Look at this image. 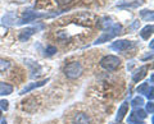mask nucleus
<instances>
[{"label": "nucleus", "instance_id": "a878e982", "mask_svg": "<svg viewBox=\"0 0 154 124\" xmlns=\"http://www.w3.org/2000/svg\"><path fill=\"white\" fill-rule=\"evenodd\" d=\"M139 26H140V22H139V21H135L132 25L130 26V30H135V28H137Z\"/></svg>", "mask_w": 154, "mask_h": 124}, {"label": "nucleus", "instance_id": "c85d7f7f", "mask_svg": "<svg viewBox=\"0 0 154 124\" xmlns=\"http://www.w3.org/2000/svg\"><path fill=\"white\" fill-rule=\"evenodd\" d=\"M153 42H154V41H150V49H152V50H153V46H154Z\"/></svg>", "mask_w": 154, "mask_h": 124}, {"label": "nucleus", "instance_id": "9d476101", "mask_svg": "<svg viewBox=\"0 0 154 124\" xmlns=\"http://www.w3.org/2000/svg\"><path fill=\"white\" fill-rule=\"evenodd\" d=\"M73 124H90V118L88 117V114L79 113L73 117Z\"/></svg>", "mask_w": 154, "mask_h": 124}, {"label": "nucleus", "instance_id": "a211bd4d", "mask_svg": "<svg viewBox=\"0 0 154 124\" xmlns=\"http://www.w3.org/2000/svg\"><path fill=\"white\" fill-rule=\"evenodd\" d=\"M143 104H144V99H143L141 96H136V97H135L132 101H131V105H132L134 108H140Z\"/></svg>", "mask_w": 154, "mask_h": 124}, {"label": "nucleus", "instance_id": "4be33fe9", "mask_svg": "<svg viewBox=\"0 0 154 124\" xmlns=\"http://www.w3.org/2000/svg\"><path fill=\"white\" fill-rule=\"evenodd\" d=\"M9 102L7 101V100H0V110H8L9 108Z\"/></svg>", "mask_w": 154, "mask_h": 124}, {"label": "nucleus", "instance_id": "f257e3e1", "mask_svg": "<svg viewBox=\"0 0 154 124\" xmlns=\"http://www.w3.org/2000/svg\"><path fill=\"white\" fill-rule=\"evenodd\" d=\"M121 31H122V25H119V23H113L108 30H105L103 32L102 36L95 40L94 45H100V44H104V42H108L109 40H112L113 37L118 36L119 33H121Z\"/></svg>", "mask_w": 154, "mask_h": 124}, {"label": "nucleus", "instance_id": "423d86ee", "mask_svg": "<svg viewBox=\"0 0 154 124\" xmlns=\"http://www.w3.org/2000/svg\"><path fill=\"white\" fill-rule=\"evenodd\" d=\"M48 82H49V78L42 79V81H38V82H32V83H28L27 86H25V87H23V88L21 90V92H19V95H25V93L30 92V91H32V90H35V88L42 87V86L46 84Z\"/></svg>", "mask_w": 154, "mask_h": 124}, {"label": "nucleus", "instance_id": "b1692460", "mask_svg": "<svg viewBox=\"0 0 154 124\" xmlns=\"http://www.w3.org/2000/svg\"><path fill=\"white\" fill-rule=\"evenodd\" d=\"M153 111H154V109H153V101H149L146 104V113L153 114Z\"/></svg>", "mask_w": 154, "mask_h": 124}, {"label": "nucleus", "instance_id": "ddd939ff", "mask_svg": "<svg viewBox=\"0 0 154 124\" xmlns=\"http://www.w3.org/2000/svg\"><path fill=\"white\" fill-rule=\"evenodd\" d=\"M153 30H154L153 25H148V26H145V27H144L143 30L140 31V36H141V39L148 40V39H149V36H152Z\"/></svg>", "mask_w": 154, "mask_h": 124}, {"label": "nucleus", "instance_id": "6e6552de", "mask_svg": "<svg viewBox=\"0 0 154 124\" xmlns=\"http://www.w3.org/2000/svg\"><path fill=\"white\" fill-rule=\"evenodd\" d=\"M38 28L37 27H30V28H25V30H22L21 32H19L18 35V39L21 41H27L30 37L33 35L35 32H37Z\"/></svg>", "mask_w": 154, "mask_h": 124}, {"label": "nucleus", "instance_id": "cd10ccee", "mask_svg": "<svg viewBox=\"0 0 154 124\" xmlns=\"http://www.w3.org/2000/svg\"><path fill=\"white\" fill-rule=\"evenodd\" d=\"M14 1H18V3H25V1H27V0H14Z\"/></svg>", "mask_w": 154, "mask_h": 124}, {"label": "nucleus", "instance_id": "7ed1b4c3", "mask_svg": "<svg viewBox=\"0 0 154 124\" xmlns=\"http://www.w3.org/2000/svg\"><path fill=\"white\" fill-rule=\"evenodd\" d=\"M46 17H51L46 13H37V12H33V10H26L23 12V14L21 16V18L17 21L16 25H26V23H30L38 19V18H46Z\"/></svg>", "mask_w": 154, "mask_h": 124}, {"label": "nucleus", "instance_id": "20e7f679", "mask_svg": "<svg viewBox=\"0 0 154 124\" xmlns=\"http://www.w3.org/2000/svg\"><path fill=\"white\" fill-rule=\"evenodd\" d=\"M121 65V59L116 55H107L100 59V66L107 70H116Z\"/></svg>", "mask_w": 154, "mask_h": 124}, {"label": "nucleus", "instance_id": "dca6fc26", "mask_svg": "<svg viewBox=\"0 0 154 124\" xmlns=\"http://www.w3.org/2000/svg\"><path fill=\"white\" fill-rule=\"evenodd\" d=\"M131 115L135 117L136 119H139V120H144V119L146 118V111L143 110V109H136V110H134L131 113Z\"/></svg>", "mask_w": 154, "mask_h": 124}, {"label": "nucleus", "instance_id": "6ab92c4d", "mask_svg": "<svg viewBox=\"0 0 154 124\" xmlns=\"http://www.w3.org/2000/svg\"><path fill=\"white\" fill-rule=\"evenodd\" d=\"M128 123L130 124H145V123H144V120H139V119L132 117L131 114H130V117H128Z\"/></svg>", "mask_w": 154, "mask_h": 124}, {"label": "nucleus", "instance_id": "aec40b11", "mask_svg": "<svg viewBox=\"0 0 154 124\" xmlns=\"http://www.w3.org/2000/svg\"><path fill=\"white\" fill-rule=\"evenodd\" d=\"M45 52H46V55H48V56L54 55L55 52H57V47H55V46H48V47H46V50H45Z\"/></svg>", "mask_w": 154, "mask_h": 124}, {"label": "nucleus", "instance_id": "5701e85b", "mask_svg": "<svg viewBox=\"0 0 154 124\" xmlns=\"http://www.w3.org/2000/svg\"><path fill=\"white\" fill-rule=\"evenodd\" d=\"M145 96H146L149 100H150V101L153 100V86H150V87H149V88L146 90V92H145Z\"/></svg>", "mask_w": 154, "mask_h": 124}, {"label": "nucleus", "instance_id": "f3484780", "mask_svg": "<svg viewBox=\"0 0 154 124\" xmlns=\"http://www.w3.org/2000/svg\"><path fill=\"white\" fill-rule=\"evenodd\" d=\"M9 66H11V61H9L8 59L0 58V72H5Z\"/></svg>", "mask_w": 154, "mask_h": 124}, {"label": "nucleus", "instance_id": "f8f14e48", "mask_svg": "<svg viewBox=\"0 0 154 124\" xmlns=\"http://www.w3.org/2000/svg\"><path fill=\"white\" fill-rule=\"evenodd\" d=\"M13 92V86L5 83V82H0V96H7Z\"/></svg>", "mask_w": 154, "mask_h": 124}, {"label": "nucleus", "instance_id": "c756f323", "mask_svg": "<svg viewBox=\"0 0 154 124\" xmlns=\"http://www.w3.org/2000/svg\"><path fill=\"white\" fill-rule=\"evenodd\" d=\"M2 115H3V114H2V110H0V118H2Z\"/></svg>", "mask_w": 154, "mask_h": 124}, {"label": "nucleus", "instance_id": "412c9836", "mask_svg": "<svg viewBox=\"0 0 154 124\" xmlns=\"http://www.w3.org/2000/svg\"><path fill=\"white\" fill-rule=\"evenodd\" d=\"M148 88H149L148 83H141V84L137 87V92H139V93H145Z\"/></svg>", "mask_w": 154, "mask_h": 124}, {"label": "nucleus", "instance_id": "f03ea898", "mask_svg": "<svg viewBox=\"0 0 154 124\" xmlns=\"http://www.w3.org/2000/svg\"><path fill=\"white\" fill-rule=\"evenodd\" d=\"M64 75L68 79H77L84 72V66L79 61H71L64 66Z\"/></svg>", "mask_w": 154, "mask_h": 124}, {"label": "nucleus", "instance_id": "0eeeda50", "mask_svg": "<svg viewBox=\"0 0 154 124\" xmlns=\"http://www.w3.org/2000/svg\"><path fill=\"white\" fill-rule=\"evenodd\" d=\"M2 23L4 26H13L17 23V14L14 12H8L5 16H3L2 18Z\"/></svg>", "mask_w": 154, "mask_h": 124}, {"label": "nucleus", "instance_id": "4468645a", "mask_svg": "<svg viewBox=\"0 0 154 124\" xmlns=\"http://www.w3.org/2000/svg\"><path fill=\"white\" fill-rule=\"evenodd\" d=\"M112 25H113V22H112V18L110 17H103L102 19H100V22H99V26H100V28H102L103 31L108 30Z\"/></svg>", "mask_w": 154, "mask_h": 124}, {"label": "nucleus", "instance_id": "39448f33", "mask_svg": "<svg viewBox=\"0 0 154 124\" xmlns=\"http://www.w3.org/2000/svg\"><path fill=\"white\" fill-rule=\"evenodd\" d=\"M134 44L132 41H128V40H117L114 41L110 47H112V50L114 51H125V50H128L130 47H131Z\"/></svg>", "mask_w": 154, "mask_h": 124}, {"label": "nucleus", "instance_id": "2eb2a0df", "mask_svg": "<svg viewBox=\"0 0 154 124\" xmlns=\"http://www.w3.org/2000/svg\"><path fill=\"white\" fill-rule=\"evenodd\" d=\"M140 17L144 21L152 22L153 18H154V13H153V10H149V9H143V10L140 12Z\"/></svg>", "mask_w": 154, "mask_h": 124}, {"label": "nucleus", "instance_id": "1a4fd4ad", "mask_svg": "<svg viewBox=\"0 0 154 124\" xmlns=\"http://www.w3.org/2000/svg\"><path fill=\"white\" fill-rule=\"evenodd\" d=\"M146 72H148V66L146 65H143V66H140L136 72L134 73V75H132V82H139V81H141L144 77H145V74H146Z\"/></svg>", "mask_w": 154, "mask_h": 124}, {"label": "nucleus", "instance_id": "bb28decb", "mask_svg": "<svg viewBox=\"0 0 154 124\" xmlns=\"http://www.w3.org/2000/svg\"><path fill=\"white\" fill-rule=\"evenodd\" d=\"M152 58H153V52H149L148 55L143 56V58H141V60H148V59H152Z\"/></svg>", "mask_w": 154, "mask_h": 124}, {"label": "nucleus", "instance_id": "393cba45", "mask_svg": "<svg viewBox=\"0 0 154 124\" xmlns=\"http://www.w3.org/2000/svg\"><path fill=\"white\" fill-rule=\"evenodd\" d=\"M58 5H60V7H63V5H67V4H69L72 0H55Z\"/></svg>", "mask_w": 154, "mask_h": 124}, {"label": "nucleus", "instance_id": "9b49d317", "mask_svg": "<svg viewBox=\"0 0 154 124\" xmlns=\"http://www.w3.org/2000/svg\"><path fill=\"white\" fill-rule=\"evenodd\" d=\"M127 111H128V102L125 101V102L121 105V106H119V109H118L117 115H116V120H117V122H121L122 119L125 118V115L127 114Z\"/></svg>", "mask_w": 154, "mask_h": 124}]
</instances>
